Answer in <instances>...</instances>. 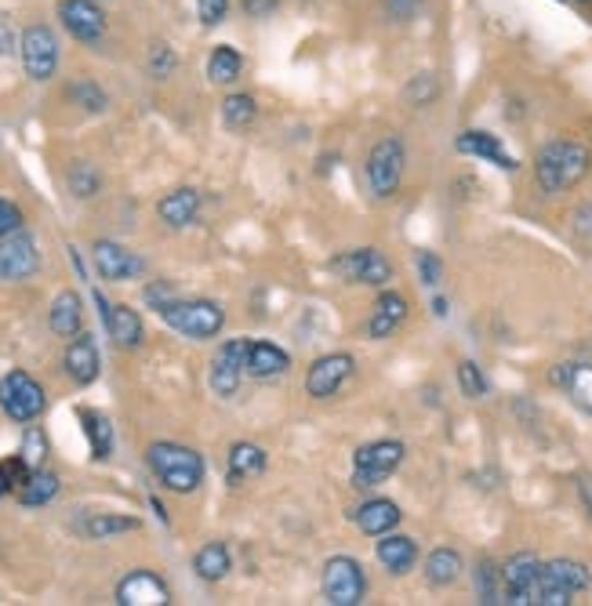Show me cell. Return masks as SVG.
Listing matches in <instances>:
<instances>
[{
  "instance_id": "d6986e66",
  "label": "cell",
  "mask_w": 592,
  "mask_h": 606,
  "mask_svg": "<svg viewBox=\"0 0 592 606\" xmlns=\"http://www.w3.org/2000/svg\"><path fill=\"white\" fill-rule=\"evenodd\" d=\"M455 149H458L461 157L488 160V164L502 168V171H516V168H520V164H516V157L502 146V138L491 135V132H480V127H469V132H461L455 138Z\"/></svg>"
},
{
  "instance_id": "603a6c76",
  "label": "cell",
  "mask_w": 592,
  "mask_h": 606,
  "mask_svg": "<svg viewBox=\"0 0 592 606\" xmlns=\"http://www.w3.org/2000/svg\"><path fill=\"white\" fill-rule=\"evenodd\" d=\"M266 472V450L258 447V443H233L230 447V461H225V480H230L233 486L240 483H251L258 480V475Z\"/></svg>"
},
{
  "instance_id": "836d02e7",
  "label": "cell",
  "mask_w": 592,
  "mask_h": 606,
  "mask_svg": "<svg viewBox=\"0 0 592 606\" xmlns=\"http://www.w3.org/2000/svg\"><path fill=\"white\" fill-rule=\"evenodd\" d=\"M244 73V59L233 45H219L208 55V81L211 84H236Z\"/></svg>"
},
{
  "instance_id": "f907efd6",
  "label": "cell",
  "mask_w": 592,
  "mask_h": 606,
  "mask_svg": "<svg viewBox=\"0 0 592 606\" xmlns=\"http://www.w3.org/2000/svg\"><path fill=\"white\" fill-rule=\"evenodd\" d=\"M581 494H585L589 497V516H592V475H581Z\"/></svg>"
},
{
  "instance_id": "30bf717a",
  "label": "cell",
  "mask_w": 592,
  "mask_h": 606,
  "mask_svg": "<svg viewBox=\"0 0 592 606\" xmlns=\"http://www.w3.org/2000/svg\"><path fill=\"white\" fill-rule=\"evenodd\" d=\"M18 55H23L26 77L45 84L59 70V37L48 26H26L23 40H18Z\"/></svg>"
},
{
  "instance_id": "83f0119b",
  "label": "cell",
  "mask_w": 592,
  "mask_h": 606,
  "mask_svg": "<svg viewBox=\"0 0 592 606\" xmlns=\"http://www.w3.org/2000/svg\"><path fill=\"white\" fill-rule=\"evenodd\" d=\"M48 323H51V331H55L59 338H77L81 323H84V306H81L77 290H59L55 301H51Z\"/></svg>"
},
{
  "instance_id": "8d00e7d4",
  "label": "cell",
  "mask_w": 592,
  "mask_h": 606,
  "mask_svg": "<svg viewBox=\"0 0 592 606\" xmlns=\"http://www.w3.org/2000/svg\"><path fill=\"white\" fill-rule=\"evenodd\" d=\"M472 581H477V599L480 603H502V567L491 559H480L477 562V573H472Z\"/></svg>"
},
{
  "instance_id": "44dd1931",
  "label": "cell",
  "mask_w": 592,
  "mask_h": 606,
  "mask_svg": "<svg viewBox=\"0 0 592 606\" xmlns=\"http://www.w3.org/2000/svg\"><path fill=\"white\" fill-rule=\"evenodd\" d=\"M553 385H559L570 396V404L578 410L592 415V363L575 360V363H559L553 371Z\"/></svg>"
},
{
  "instance_id": "52a82bcc",
  "label": "cell",
  "mask_w": 592,
  "mask_h": 606,
  "mask_svg": "<svg viewBox=\"0 0 592 606\" xmlns=\"http://www.w3.org/2000/svg\"><path fill=\"white\" fill-rule=\"evenodd\" d=\"M328 269L335 273L342 284H357V287H385L393 280L390 258L374 247H349V251H338L328 262Z\"/></svg>"
},
{
  "instance_id": "5b68a950",
  "label": "cell",
  "mask_w": 592,
  "mask_h": 606,
  "mask_svg": "<svg viewBox=\"0 0 592 606\" xmlns=\"http://www.w3.org/2000/svg\"><path fill=\"white\" fill-rule=\"evenodd\" d=\"M404 164H407V146L400 135H385L374 143V149L368 153V164H363V178H368V189L374 197L390 200L400 193Z\"/></svg>"
},
{
  "instance_id": "f6af8a7d",
  "label": "cell",
  "mask_w": 592,
  "mask_h": 606,
  "mask_svg": "<svg viewBox=\"0 0 592 606\" xmlns=\"http://www.w3.org/2000/svg\"><path fill=\"white\" fill-rule=\"evenodd\" d=\"M197 15L203 26H219L230 15V0H197Z\"/></svg>"
},
{
  "instance_id": "9c48e42d",
  "label": "cell",
  "mask_w": 592,
  "mask_h": 606,
  "mask_svg": "<svg viewBox=\"0 0 592 606\" xmlns=\"http://www.w3.org/2000/svg\"><path fill=\"white\" fill-rule=\"evenodd\" d=\"M0 407L4 415L18 421V425H29L45 415V388H40L26 371H8L0 378Z\"/></svg>"
},
{
  "instance_id": "7dc6e473",
  "label": "cell",
  "mask_w": 592,
  "mask_h": 606,
  "mask_svg": "<svg viewBox=\"0 0 592 606\" xmlns=\"http://www.w3.org/2000/svg\"><path fill=\"white\" fill-rule=\"evenodd\" d=\"M18 40H23V37L15 34V26L8 23L4 15H0V59H8L12 51H18Z\"/></svg>"
},
{
  "instance_id": "7a4b0ae2",
  "label": "cell",
  "mask_w": 592,
  "mask_h": 606,
  "mask_svg": "<svg viewBox=\"0 0 592 606\" xmlns=\"http://www.w3.org/2000/svg\"><path fill=\"white\" fill-rule=\"evenodd\" d=\"M146 461H149V472H153L171 494H193L203 483V458L193 447H182V443L157 440L153 447L146 450Z\"/></svg>"
},
{
  "instance_id": "bcb514c9",
  "label": "cell",
  "mask_w": 592,
  "mask_h": 606,
  "mask_svg": "<svg viewBox=\"0 0 592 606\" xmlns=\"http://www.w3.org/2000/svg\"><path fill=\"white\" fill-rule=\"evenodd\" d=\"M15 230H23V211H18L12 200L0 197V240L12 236Z\"/></svg>"
},
{
  "instance_id": "e575fe53",
  "label": "cell",
  "mask_w": 592,
  "mask_h": 606,
  "mask_svg": "<svg viewBox=\"0 0 592 606\" xmlns=\"http://www.w3.org/2000/svg\"><path fill=\"white\" fill-rule=\"evenodd\" d=\"M255 116H258L255 95H247V91L225 95V102H222V124L230 127V132H244V127H251Z\"/></svg>"
},
{
  "instance_id": "5bb4252c",
  "label": "cell",
  "mask_w": 592,
  "mask_h": 606,
  "mask_svg": "<svg viewBox=\"0 0 592 606\" xmlns=\"http://www.w3.org/2000/svg\"><path fill=\"white\" fill-rule=\"evenodd\" d=\"M538 573H542V559L534 552H516L513 559L502 562V603L531 606Z\"/></svg>"
},
{
  "instance_id": "4316f807",
  "label": "cell",
  "mask_w": 592,
  "mask_h": 606,
  "mask_svg": "<svg viewBox=\"0 0 592 606\" xmlns=\"http://www.w3.org/2000/svg\"><path fill=\"white\" fill-rule=\"evenodd\" d=\"M374 556H379V562L390 573H407L418 562V545H415V537H407V534H382L379 537V548H374Z\"/></svg>"
},
{
  "instance_id": "74e56055",
  "label": "cell",
  "mask_w": 592,
  "mask_h": 606,
  "mask_svg": "<svg viewBox=\"0 0 592 606\" xmlns=\"http://www.w3.org/2000/svg\"><path fill=\"white\" fill-rule=\"evenodd\" d=\"M18 458H23V465H26L29 472H34V469H45V461H48V436H45V432H40L37 425L26 429L23 447H18Z\"/></svg>"
},
{
  "instance_id": "8992f818",
  "label": "cell",
  "mask_w": 592,
  "mask_h": 606,
  "mask_svg": "<svg viewBox=\"0 0 592 606\" xmlns=\"http://www.w3.org/2000/svg\"><path fill=\"white\" fill-rule=\"evenodd\" d=\"M407 447L400 440H371L353 454V486L357 491H374L404 465Z\"/></svg>"
},
{
  "instance_id": "ffe728a7",
  "label": "cell",
  "mask_w": 592,
  "mask_h": 606,
  "mask_svg": "<svg viewBox=\"0 0 592 606\" xmlns=\"http://www.w3.org/2000/svg\"><path fill=\"white\" fill-rule=\"evenodd\" d=\"M62 363H66V374H70L77 385H91L95 378H99V371H102L99 345H95L91 334H77V338H70Z\"/></svg>"
},
{
  "instance_id": "f35d334b",
  "label": "cell",
  "mask_w": 592,
  "mask_h": 606,
  "mask_svg": "<svg viewBox=\"0 0 592 606\" xmlns=\"http://www.w3.org/2000/svg\"><path fill=\"white\" fill-rule=\"evenodd\" d=\"M146 70H149V77L153 81H168L171 73L178 70V55H175V48L171 45H149V55H146Z\"/></svg>"
},
{
  "instance_id": "6da1fadb",
  "label": "cell",
  "mask_w": 592,
  "mask_h": 606,
  "mask_svg": "<svg viewBox=\"0 0 592 606\" xmlns=\"http://www.w3.org/2000/svg\"><path fill=\"white\" fill-rule=\"evenodd\" d=\"M592 168V149L578 138H553L538 149L534 157V182L538 189L556 197V193L575 189Z\"/></svg>"
},
{
  "instance_id": "d6a6232c",
  "label": "cell",
  "mask_w": 592,
  "mask_h": 606,
  "mask_svg": "<svg viewBox=\"0 0 592 606\" xmlns=\"http://www.w3.org/2000/svg\"><path fill=\"white\" fill-rule=\"evenodd\" d=\"M461 578V556L455 548H433L425 556V581L433 589H451Z\"/></svg>"
},
{
  "instance_id": "ba28073f",
  "label": "cell",
  "mask_w": 592,
  "mask_h": 606,
  "mask_svg": "<svg viewBox=\"0 0 592 606\" xmlns=\"http://www.w3.org/2000/svg\"><path fill=\"white\" fill-rule=\"evenodd\" d=\"M320 589L331 606H360L368 595V573L353 556H331L320 573Z\"/></svg>"
},
{
  "instance_id": "7402d4cb",
  "label": "cell",
  "mask_w": 592,
  "mask_h": 606,
  "mask_svg": "<svg viewBox=\"0 0 592 606\" xmlns=\"http://www.w3.org/2000/svg\"><path fill=\"white\" fill-rule=\"evenodd\" d=\"M400 516H404L400 505L390 502V497H368V502L357 508V527L368 537H382L400 527Z\"/></svg>"
},
{
  "instance_id": "d4e9b609",
  "label": "cell",
  "mask_w": 592,
  "mask_h": 606,
  "mask_svg": "<svg viewBox=\"0 0 592 606\" xmlns=\"http://www.w3.org/2000/svg\"><path fill=\"white\" fill-rule=\"evenodd\" d=\"M291 356L273 342H247V374L258 378V382H269V378L287 374Z\"/></svg>"
},
{
  "instance_id": "f1b7e54d",
  "label": "cell",
  "mask_w": 592,
  "mask_h": 606,
  "mask_svg": "<svg viewBox=\"0 0 592 606\" xmlns=\"http://www.w3.org/2000/svg\"><path fill=\"white\" fill-rule=\"evenodd\" d=\"M62 491V480L55 472H48V469H34L23 480V486H18V502H23L26 508H40V505H48V502H55Z\"/></svg>"
},
{
  "instance_id": "816d5d0a",
  "label": "cell",
  "mask_w": 592,
  "mask_h": 606,
  "mask_svg": "<svg viewBox=\"0 0 592 606\" xmlns=\"http://www.w3.org/2000/svg\"><path fill=\"white\" fill-rule=\"evenodd\" d=\"M433 312H436V317H447V301L444 298H433Z\"/></svg>"
},
{
  "instance_id": "f546056e",
  "label": "cell",
  "mask_w": 592,
  "mask_h": 606,
  "mask_svg": "<svg viewBox=\"0 0 592 606\" xmlns=\"http://www.w3.org/2000/svg\"><path fill=\"white\" fill-rule=\"evenodd\" d=\"M138 527L143 523H138L135 516H116V512H91L81 519V534L91 541H110L116 534H132Z\"/></svg>"
},
{
  "instance_id": "277c9868",
  "label": "cell",
  "mask_w": 592,
  "mask_h": 606,
  "mask_svg": "<svg viewBox=\"0 0 592 606\" xmlns=\"http://www.w3.org/2000/svg\"><path fill=\"white\" fill-rule=\"evenodd\" d=\"M592 573L585 562L578 559H548L538 573L531 606H570L578 592H589Z\"/></svg>"
},
{
  "instance_id": "c3c4849f",
  "label": "cell",
  "mask_w": 592,
  "mask_h": 606,
  "mask_svg": "<svg viewBox=\"0 0 592 606\" xmlns=\"http://www.w3.org/2000/svg\"><path fill=\"white\" fill-rule=\"evenodd\" d=\"M247 18H269L280 8V0H240Z\"/></svg>"
},
{
  "instance_id": "60d3db41",
  "label": "cell",
  "mask_w": 592,
  "mask_h": 606,
  "mask_svg": "<svg viewBox=\"0 0 592 606\" xmlns=\"http://www.w3.org/2000/svg\"><path fill=\"white\" fill-rule=\"evenodd\" d=\"M70 99L84 106L88 113H102L106 110V91L99 88V84H91V81H77L70 88Z\"/></svg>"
},
{
  "instance_id": "7c38bea8",
  "label": "cell",
  "mask_w": 592,
  "mask_h": 606,
  "mask_svg": "<svg viewBox=\"0 0 592 606\" xmlns=\"http://www.w3.org/2000/svg\"><path fill=\"white\" fill-rule=\"evenodd\" d=\"M353 371H357V360L349 353H328L320 360L309 363L306 371V396L309 399H331L342 385L349 382Z\"/></svg>"
},
{
  "instance_id": "4dcf8cb0",
  "label": "cell",
  "mask_w": 592,
  "mask_h": 606,
  "mask_svg": "<svg viewBox=\"0 0 592 606\" xmlns=\"http://www.w3.org/2000/svg\"><path fill=\"white\" fill-rule=\"evenodd\" d=\"M77 418L84 425V436H88V443H91V458L95 461L110 458V454H113V425H110V418L99 415V410H91V407H81Z\"/></svg>"
},
{
  "instance_id": "4fadbf2b",
  "label": "cell",
  "mask_w": 592,
  "mask_h": 606,
  "mask_svg": "<svg viewBox=\"0 0 592 606\" xmlns=\"http://www.w3.org/2000/svg\"><path fill=\"white\" fill-rule=\"evenodd\" d=\"M37 269H40V251H37V240L26 230H15L12 236L0 240V280L4 284L29 280Z\"/></svg>"
},
{
  "instance_id": "e0dca14e",
  "label": "cell",
  "mask_w": 592,
  "mask_h": 606,
  "mask_svg": "<svg viewBox=\"0 0 592 606\" xmlns=\"http://www.w3.org/2000/svg\"><path fill=\"white\" fill-rule=\"evenodd\" d=\"M116 603L121 606H164L171 603V589L164 578L149 570H132L116 581Z\"/></svg>"
},
{
  "instance_id": "3957f363",
  "label": "cell",
  "mask_w": 592,
  "mask_h": 606,
  "mask_svg": "<svg viewBox=\"0 0 592 606\" xmlns=\"http://www.w3.org/2000/svg\"><path fill=\"white\" fill-rule=\"evenodd\" d=\"M157 317L168 323L171 331H178L182 338H193V342H208L214 334L222 331L225 323V312L219 301H208V298H168L164 306H157Z\"/></svg>"
},
{
  "instance_id": "8fae6325",
  "label": "cell",
  "mask_w": 592,
  "mask_h": 606,
  "mask_svg": "<svg viewBox=\"0 0 592 606\" xmlns=\"http://www.w3.org/2000/svg\"><path fill=\"white\" fill-rule=\"evenodd\" d=\"M244 374H247V338L222 342L211 356V371H208L211 393L222 399H233L236 388L244 382Z\"/></svg>"
},
{
  "instance_id": "681fc988",
  "label": "cell",
  "mask_w": 592,
  "mask_h": 606,
  "mask_svg": "<svg viewBox=\"0 0 592 606\" xmlns=\"http://www.w3.org/2000/svg\"><path fill=\"white\" fill-rule=\"evenodd\" d=\"M418 4H422V0H390V12L396 18H411L418 12Z\"/></svg>"
},
{
  "instance_id": "ab89813d",
  "label": "cell",
  "mask_w": 592,
  "mask_h": 606,
  "mask_svg": "<svg viewBox=\"0 0 592 606\" xmlns=\"http://www.w3.org/2000/svg\"><path fill=\"white\" fill-rule=\"evenodd\" d=\"M458 388H461V396H469V399L488 396V378H483V371L472 360L458 363Z\"/></svg>"
},
{
  "instance_id": "7bdbcfd3",
  "label": "cell",
  "mask_w": 592,
  "mask_h": 606,
  "mask_svg": "<svg viewBox=\"0 0 592 606\" xmlns=\"http://www.w3.org/2000/svg\"><path fill=\"white\" fill-rule=\"evenodd\" d=\"M26 475H29V469L23 465V458H18V454H15L12 461H0V497L12 494V491H18Z\"/></svg>"
},
{
  "instance_id": "1f68e13d",
  "label": "cell",
  "mask_w": 592,
  "mask_h": 606,
  "mask_svg": "<svg viewBox=\"0 0 592 606\" xmlns=\"http://www.w3.org/2000/svg\"><path fill=\"white\" fill-rule=\"evenodd\" d=\"M193 570H197V578L200 581H222L225 573L233 570V556H230V548L222 545V541H211V545H203L197 556H193Z\"/></svg>"
},
{
  "instance_id": "b9f144b4",
  "label": "cell",
  "mask_w": 592,
  "mask_h": 606,
  "mask_svg": "<svg viewBox=\"0 0 592 606\" xmlns=\"http://www.w3.org/2000/svg\"><path fill=\"white\" fill-rule=\"evenodd\" d=\"M440 95V84L433 73H418V77H411V84H407V102L415 106H429Z\"/></svg>"
},
{
  "instance_id": "cb8c5ba5",
  "label": "cell",
  "mask_w": 592,
  "mask_h": 606,
  "mask_svg": "<svg viewBox=\"0 0 592 606\" xmlns=\"http://www.w3.org/2000/svg\"><path fill=\"white\" fill-rule=\"evenodd\" d=\"M157 214H160V222L171 225V230H186V225L197 222V214H200V193L189 186L171 189L168 197L157 203Z\"/></svg>"
},
{
  "instance_id": "d590c367",
  "label": "cell",
  "mask_w": 592,
  "mask_h": 606,
  "mask_svg": "<svg viewBox=\"0 0 592 606\" xmlns=\"http://www.w3.org/2000/svg\"><path fill=\"white\" fill-rule=\"evenodd\" d=\"M66 186L77 200H91V197H99L102 175L88 164V160H77V164H70V171H66Z\"/></svg>"
},
{
  "instance_id": "484cf974",
  "label": "cell",
  "mask_w": 592,
  "mask_h": 606,
  "mask_svg": "<svg viewBox=\"0 0 592 606\" xmlns=\"http://www.w3.org/2000/svg\"><path fill=\"white\" fill-rule=\"evenodd\" d=\"M106 331H110V338L116 349H138L143 345V317L132 309V306H110L106 312Z\"/></svg>"
},
{
  "instance_id": "9a60e30c",
  "label": "cell",
  "mask_w": 592,
  "mask_h": 606,
  "mask_svg": "<svg viewBox=\"0 0 592 606\" xmlns=\"http://www.w3.org/2000/svg\"><path fill=\"white\" fill-rule=\"evenodd\" d=\"M59 18L66 34L81 45H99L106 34V15L95 0H59Z\"/></svg>"
},
{
  "instance_id": "ee69618b",
  "label": "cell",
  "mask_w": 592,
  "mask_h": 606,
  "mask_svg": "<svg viewBox=\"0 0 592 606\" xmlns=\"http://www.w3.org/2000/svg\"><path fill=\"white\" fill-rule=\"evenodd\" d=\"M415 265H418V276H422L425 287H440V280H444V262H440L433 251H418Z\"/></svg>"
},
{
  "instance_id": "ac0fdd59",
  "label": "cell",
  "mask_w": 592,
  "mask_h": 606,
  "mask_svg": "<svg viewBox=\"0 0 592 606\" xmlns=\"http://www.w3.org/2000/svg\"><path fill=\"white\" fill-rule=\"evenodd\" d=\"M407 312H411V301H407L400 290H382V295L374 298L371 317H368V338L374 342L393 338V334L400 331V323L407 320Z\"/></svg>"
},
{
  "instance_id": "2e32d148",
  "label": "cell",
  "mask_w": 592,
  "mask_h": 606,
  "mask_svg": "<svg viewBox=\"0 0 592 606\" xmlns=\"http://www.w3.org/2000/svg\"><path fill=\"white\" fill-rule=\"evenodd\" d=\"M91 262H95V273H99L102 280H110V284L135 280L146 269L143 258H138L135 251H127V247L116 244V240H99V244H95L91 247Z\"/></svg>"
}]
</instances>
